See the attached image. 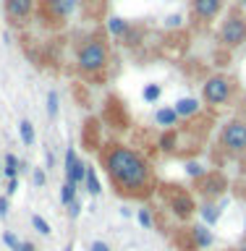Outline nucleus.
I'll return each mask as SVG.
<instances>
[{
    "label": "nucleus",
    "instance_id": "nucleus-1",
    "mask_svg": "<svg viewBox=\"0 0 246 251\" xmlns=\"http://www.w3.org/2000/svg\"><path fill=\"white\" fill-rule=\"evenodd\" d=\"M100 165L113 191L123 199H152L160 188L152 162L129 144H121V141L105 144L100 149Z\"/></svg>",
    "mask_w": 246,
    "mask_h": 251
},
{
    "label": "nucleus",
    "instance_id": "nucleus-2",
    "mask_svg": "<svg viewBox=\"0 0 246 251\" xmlns=\"http://www.w3.org/2000/svg\"><path fill=\"white\" fill-rule=\"evenodd\" d=\"M110 66V42L105 37H89L76 50V68L84 76H100Z\"/></svg>",
    "mask_w": 246,
    "mask_h": 251
},
{
    "label": "nucleus",
    "instance_id": "nucleus-3",
    "mask_svg": "<svg viewBox=\"0 0 246 251\" xmlns=\"http://www.w3.org/2000/svg\"><path fill=\"white\" fill-rule=\"evenodd\" d=\"M157 196L163 199V207L170 212L173 217H178L181 223H189L194 217V212L199 209L196 207V199L189 188L178 186V183H160L157 188Z\"/></svg>",
    "mask_w": 246,
    "mask_h": 251
},
{
    "label": "nucleus",
    "instance_id": "nucleus-4",
    "mask_svg": "<svg viewBox=\"0 0 246 251\" xmlns=\"http://www.w3.org/2000/svg\"><path fill=\"white\" fill-rule=\"evenodd\" d=\"M218 45L223 50H239L246 45V13L241 8H231L218 29Z\"/></svg>",
    "mask_w": 246,
    "mask_h": 251
},
{
    "label": "nucleus",
    "instance_id": "nucleus-5",
    "mask_svg": "<svg viewBox=\"0 0 246 251\" xmlns=\"http://www.w3.org/2000/svg\"><path fill=\"white\" fill-rule=\"evenodd\" d=\"M218 147L228 157L246 154V118H231V121L223 123L220 136H218Z\"/></svg>",
    "mask_w": 246,
    "mask_h": 251
},
{
    "label": "nucleus",
    "instance_id": "nucleus-6",
    "mask_svg": "<svg viewBox=\"0 0 246 251\" xmlns=\"http://www.w3.org/2000/svg\"><path fill=\"white\" fill-rule=\"evenodd\" d=\"M233 92H236V81L225 74H215V76H207L202 84V100L207 102L210 107H223L233 100Z\"/></svg>",
    "mask_w": 246,
    "mask_h": 251
},
{
    "label": "nucleus",
    "instance_id": "nucleus-7",
    "mask_svg": "<svg viewBox=\"0 0 246 251\" xmlns=\"http://www.w3.org/2000/svg\"><path fill=\"white\" fill-rule=\"evenodd\" d=\"M225 0H191V19L199 26H207L223 13Z\"/></svg>",
    "mask_w": 246,
    "mask_h": 251
},
{
    "label": "nucleus",
    "instance_id": "nucleus-8",
    "mask_svg": "<svg viewBox=\"0 0 246 251\" xmlns=\"http://www.w3.org/2000/svg\"><path fill=\"white\" fill-rule=\"evenodd\" d=\"M39 5H42V13L47 21L53 24H66L71 19V13L76 11V0H39Z\"/></svg>",
    "mask_w": 246,
    "mask_h": 251
},
{
    "label": "nucleus",
    "instance_id": "nucleus-9",
    "mask_svg": "<svg viewBox=\"0 0 246 251\" xmlns=\"http://www.w3.org/2000/svg\"><path fill=\"white\" fill-rule=\"evenodd\" d=\"M196 186H199V194L204 196L207 201H212L215 196L220 194H225V188H228V180L223 173H218V170H210L207 176H204L202 180H196Z\"/></svg>",
    "mask_w": 246,
    "mask_h": 251
},
{
    "label": "nucleus",
    "instance_id": "nucleus-10",
    "mask_svg": "<svg viewBox=\"0 0 246 251\" xmlns=\"http://www.w3.org/2000/svg\"><path fill=\"white\" fill-rule=\"evenodd\" d=\"M3 8H5V16L11 24H24L34 13L37 0H3Z\"/></svg>",
    "mask_w": 246,
    "mask_h": 251
},
{
    "label": "nucleus",
    "instance_id": "nucleus-11",
    "mask_svg": "<svg viewBox=\"0 0 246 251\" xmlns=\"http://www.w3.org/2000/svg\"><path fill=\"white\" fill-rule=\"evenodd\" d=\"M189 235H191V249H196V251H204L215 243V235H212V230L204 223L189 227Z\"/></svg>",
    "mask_w": 246,
    "mask_h": 251
},
{
    "label": "nucleus",
    "instance_id": "nucleus-12",
    "mask_svg": "<svg viewBox=\"0 0 246 251\" xmlns=\"http://www.w3.org/2000/svg\"><path fill=\"white\" fill-rule=\"evenodd\" d=\"M173 110H176L178 121L181 118H184V121H191V118H196L202 113V105H199V100H194V97H181L176 105H173Z\"/></svg>",
    "mask_w": 246,
    "mask_h": 251
},
{
    "label": "nucleus",
    "instance_id": "nucleus-13",
    "mask_svg": "<svg viewBox=\"0 0 246 251\" xmlns=\"http://www.w3.org/2000/svg\"><path fill=\"white\" fill-rule=\"evenodd\" d=\"M199 215H202V223L207 225V227H215L218 220H220V204H215V201H204L202 207H199Z\"/></svg>",
    "mask_w": 246,
    "mask_h": 251
},
{
    "label": "nucleus",
    "instance_id": "nucleus-14",
    "mask_svg": "<svg viewBox=\"0 0 246 251\" xmlns=\"http://www.w3.org/2000/svg\"><path fill=\"white\" fill-rule=\"evenodd\" d=\"M129 29H131L129 21L121 19V16H110V19H108V31H110L115 39H123L126 34H129Z\"/></svg>",
    "mask_w": 246,
    "mask_h": 251
},
{
    "label": "nucleus",
    "instance_id": "nucleus-15",
    "mask_svg": "<svg viewBox=\"0 0 246 251\" xmlns=\"http://www.w3.org/2000/svg\"><path fill=\"white\" fill-rule=\"evenodd\" d=\"M84 191L89 196H100L102 194V186H100V178H97V170L86 165V178H84Z\"/></svg>",
    "mask_w": 246,
    "mask_h": 251
},
{
    "label": "nucleus",
    "instance_id": "nucleus-16",
    "mask_svg": "<svg viewBox=\"0 0 246 251\" xmlns=\"http://www.w3.org/2000/svg\"><path fill=\"white\" fill-rule=\"evenodd\" d=\"M19 136H21V144L24 147H34V141H37V131H34V126H31V121H19Z\"/></svg>",
    "mask_w": 246,
    "mask_h": 251
},
{
    "label": "nucleus",
    "instance_id": "nucleus-17",
    "mask_svg": "<svg viewBox=\"0 0 246 251\" xmlns=\"http://www.w3.org/2000/svg\"><path fill=\"white\" fill-rule=\"evenodd\" d=\"M155 121H157V126H163V128H173V126L178 123V115L173 107H160L155 113Z\"/></svg>",
    "mask_w": 246,
    "mask_h": 251
},
{
    "label": "nucleus",
    "instance_id": "nucleus-18",
    "mask_svg": "<svg viewBox=\"0 0 246 251\" xmlns=\"http://www.w3.org/2000/svg\"><path fill=\"white\" fill-rule=\"evenodd\" d=\"M76 199H79V186H74V183L66 178V180L60 183V204H63V207H68V204H74Z\"/></svg>",
    "mask_w": 246,
    "mask_h": 251
},
{
    "label": "nucleus",
    "instance_id": "nucleus-19",
    "mask_svg": "<svg viewBox=\"0 0 246 251\" xmlns=\"http://www.w3.org/2000/svg\"><path fill=\"white\" fill-rule=\"evenodd\" d=\"M3 178H19V157H16L13 152H8L3 157Z\"/></svg>",
    "mask_w": 246,
    "mask_h": 251
},
{
    "label": "nucleus",
    "instance_id": "nucleus-20",
    "mask_svg": "<svg viewBox=\"0 0 246 251\" xmlns=\"http://www.w3.org/2000/svg\"><path fill=\"white\" fill-rule=\"evenodd\" d=\"M66 178H68L74 186L84 188V178H86V162H84V160H79V162L74 165V168H71V173H68Z\"/></svg>",
    "mask_w": 246,
    "mask_h": 251
},
{
    "label": "nucleus",
    "instance_id": "nucleus-21",
    "mask_svg": "<svg viewBox=\"0 0 246 251\" xmlns=\"http://www.w3.org/2000/svg\"><path fill=\"white\" fill-rule=\"evenodd\" d=\"M184 170H186V176L189 178H191V180H202L204 176H207V168H204V165L202 162H196V160H189L186 165H184Z\"/></svg>",
    "mask_w": 246,
    "mask_h": 251
},
{
    "label": "nucleus",
    "instance_id": "nucleus-22",
    "mask_svg": "<svg viewBox=\"0 0 246 251\" xmlns=\"http://www.w3.org/2000/svg\"><path fill=\"white\" fill-rule=\"evenodd\" d=\"M31 227H34V230L39 233V235H45V238H50L53 235V227H50V223H47V220L42 217V215H31Z\"/></svg>",
    "mask_w": 246,
    "mask_h": 251
},
{
    "label": "nucleus",
    "instance_id": "nucleus-23",
    "mask_svg": "<svg viewBox=\"0 0 246 251\" xmlns=\"http://www.w3.org/2000/svg\"><path fill=\"white\" fill-rule=\"evenodd\" d=\"M58 110H60V97H58L55 89H50L47 92V118L55 121V118H58Z\"/></svg>",
    "mask_w": 246,
    "mask_h": 251
},
{
    "label": "nucleus",
    "instance_id": "nucleus-24",
    "mask_svg": "<svg viewBox=\"0 0 246 251\" xmlns=\"http://www.w3.org/2000/svg\"><path fill=\"white\" fill-rule=\"evenodd\" d=\"M137 220H139V225L144 227V230H152V227H155V215H152V209H149V207L137 209Z\"/></svg>",
    "mask_w": 246,
    "mask_h": 251
},
{
    "label": "nucleus",
    "instance_id": "nucleus-25",
    "mask_svg": "<svg viewBox=\"0 0 246 251\" xmlns=\"http://www.w3.org/2000/svg\"><path fill=\"white\" fill-rule=\"evenodd\" d=\"M79 160H82V157L76 154V149H74V147H68V149H66V154H63V173L68 176L71 168H74V165H76Z\"/></svg>",
    "mask_w": 246,
    "mask_h": 251
},
{
    "label": "nucleus",
    "instance_id": "nucleus-26",
    "mask_svg": "<svg viewBox=\"0 0 246 251\" xmlns=\"http://www.w3.org/2000/svg\"><path fill=\"white\" fill-rule=\"evenodd\" d=\"M163 94V86L160 84H147L144 92H141V97H144V102H157Z\"/></svg>",
    "mask_w": 246,
    "mask_h": 251
},
{
    "label": "nucleus",
    "instance_id": "nucleus-27",
    "mask_svg": "<svg viewBox=\"0 0 246 251\" xmlns=\"http://www.w3.org/2000/svg\"><path fill=\"white\" fill-rule=\"evenodd\" d=\"M31 183H34L37 188H45V186H47V170L42 168V165L31 168Z\"/></svg>",
    "mask_w": 246,
    "mask_h": 251
},
{
    "label": "nucleus",
    "instance_id": "nucleus-28",
    "mask_svg": "<svg viewBox=\"0 0 246 251\" xmlns=\"http://www.w3.org/2000/svg\"><path fill=\"white\" fill-rule=\"evenodd\" d=\"M3 243H5V246L11 249V251H16V249H19V243H21V241H19V235H16L13 230H5V233H3Z\"/></svg>",
    "mask_w": 246,
    "mask_h": 251
},
{
    "label": "nucleus",
    "instance_id": "nucleus-29",
    "mask_svg": "<svg viewBox=\"0 0 246 251\" xmlns=\"http://www.w3.org/2000/svg\"><path fill=\"white\" fill-rule=\"evenodd\" d=\"M181 21H184V16L173 13V16H168V19H165V26H168V29H178V26H181Z\"/></svg>",
    "mask_w": 246,
    "mask_h": 251
},
{
    "label": "nucleus",
    "instance_id": "nucleus-30",
    "mask_svg": "<svg viewBox=\"0 0 246 251\" xmlns=\"http://www.w3.org/2000/svg\"><path fill=\"white\" fill-rule=\"evenodd\" d=\"M79 215H82V199H76L74 204H68V217L76 220Z\"/></svg>",
    "mask_w": 246,
    "mask_h": 251
},
{
    "label": "nucleus",
    "instance_id": "nucleus-31",
    "mask_svg": "<svg viewBox=\"0 0 246 251\" xmlns=\"http://www.w3.org/2000/svg\"><path fill=\"white\" fill-rule=\"evenodd\" d=\"M8 209H11V199L5 194H0V217H8Z\"/></svg>",
    "mask_w": 246,
    "mask_h": 251
},
{
    "label": "nucleus",
    "instance_id": "nucleus-32",
    "mask_svg": "<svg viewBox=\"0 0 246 251\" xmlns=\"http://www.w3.org/2000/svg\"><path fill=\"white\" fill-rule=\"evenodd\" d=\"M16 191H19V178H11V180L5 183V196L11 199V196H13Z\"/></svg>",
    "mask_w": 246,
    "mask_h": 251
},
{
    "label": "nucleus",
    "instance_id": "nucleus-33",
    "mask_svg": "<svg viewBox=\"0 0 246 251\" xmlns=\"http://www.w3.org/2000/svg\"><path fill=\"white\" fill-rule=\"evenodd\" d=\"M89 251H110V246L105 241H92L89 243Z\"/></svg>",
    "mask_w": 246,
    "mask_h": 251
},
{
    "label": "nucleus",
    "instance_id": "nucleus-34",
    "mask_svg": "<svg viewBox=\"0 0 246 251\" xmlns=\"http://www.w3.org/2000/svg\"><path fill=\"white\" fill-rule=\"evenodd\" d=\"M16 251H37V246H34L31 241H21V243H19V249H16Z\"/></svg>",
    "mask_w": 246,
    "mask_h": 251
},
{
    "label": "nucleus",
    "instance_id": "nucleus-35",
    "mask_svg": "<svg viewBox=\"0 0 246 251\" xmlns=\"http://www.w3.org/2000/svg\"><path fill=\"white\" fill-rule=\"evenodd\" d=\"M45 160H47V168H55V154H53V149H45Z\"/></svg>",
    "mask_w": 246,
    "mask_h": 251
},
{
    "label": "nucleus",
    "instance_id": "nucleus-36",
    "mask_svg": "<svg viewBox=\"0 0 246 251\" xmlns=\"http://www.w3.org/2000/svg\"><path fill=\"white\" fill-rule=\"evenodd\" d=\"M236 3H239V8H241V11H246V0H236Z\"/></svg>",
    "mask_w": 246,
    "mask_h": 251
},
{
    "label": "nucleus",
    "instance_id": "nucleus-37",
    "mask_svg": "<svg viewBox=\"0 0 246 251\" xmlns=\"http://www.w3.org/2000/svg\"><path fill=\"white\" fill-rule=\"evenodd\" d=\"M241 110L246 113V92H244V100H241Z\"/></svg>",
    "mask_w": 246,
    "mask_h": 251
},
{
    "label": "nucleus",
    "instance_id": "nucleus-38",
    "mask_svg": "<svg viewBox=\"0 0 246 251\" xmlns=\"http://www.w3.org/2000/svg\"><path fill=\"white\" fill-rule=\"evenodd\" d=\"M233 251H246V243H241V246H236Z\"/></svg>",
    "mask_w": 246,
    "mask_h": 251
},
{
    "label": "nucleus",
    "instance_id": "nucleus-39",
    "mask_svg": "<svg viewBox=\"0 0 246 251\" xmlns=\"http://www.w3.org/2000/svg\"><path fill=\"white\" fill-rule=\"evenodd\" d=\"M63 251H74V243H66V249H63Z\"/></svg>",
    "mask_w": 246,
    "mask_h": 251
},
{
    "label": "nucleus",
    "instance_id": "nucleus-40",
    "mask_svg": "<svg viewBox=\"0 0 246 251\" xmlns=\"http://www.w3.org/2000/svg\"><path fill=\"white\" fill-rule=\"evenodd\" d=\"M0 178H3V160H0Z\"/></svg>",
    "mask_w": 246,
    "mask_h": 251
},
{
    "label": "nucleus",
    "instance_id": "nucleus-41",
    "mask_svg": "<svg viewBox=\"0 0 246 251\" xmlns=\"http://www.w3.org/2000/svg\"><path fill=\"white\" fill-rule=\"evenodd\" d=\"M244 243H246V223H244Z\"/></svg>",
    "mask_w": 246,
    "mask_h": 251
},
{
    "label": "nucleus",
    "instance_id": "nucleus-42",
    "mask_svg": "<svg viewBox=\"0 0 246 251\" xmlns=\"http://www.w3.org/2000/svg\"><path fill=\"white\" fill-rule=\"evenodd\" d=\"M231 251H233V249H231Z\"/></svg>",
    "mask_w": 246,
    "mask_h": 251
}]
</instances>
